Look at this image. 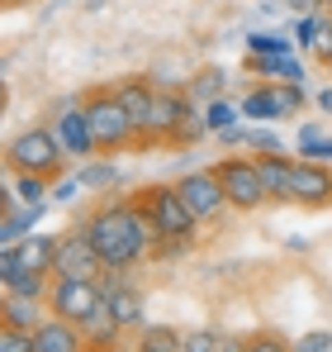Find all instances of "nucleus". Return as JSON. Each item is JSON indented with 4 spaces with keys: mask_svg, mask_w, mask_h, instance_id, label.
<instances>
[{
    "mask_svg": "<svg viewBox=\"0 0 332 352\" xmlns=\"http://www.w3.org/2000/svg\"><path fill=\"white\" fill-rule=\"evenodd\" d=\"M76 229L95 243L105 272H128V267L147 262L157 238H162L157 224H152V214H147V205L138 195H114V200L105 195V200H95L76 219Z\"/></svg>",
    "mask_w": 332,
    "mask_h": 352,
    "instance_id": "nucleus-1",
    "label": "nucleus"
},
{
    "mask_svg": "<svg viewBox=\"0 0 332 352\" xmlns=\"http://www.w3.org/2000/svg\"><path fill=\"white\" fill-rule=\"evenodd\" d=\"M5 172L10 176H57L67 172V148L57 143L53 124H29L5 143Z\"/></svg>",
    "mask_w": 332,
    "mask_h": 352,
    "instance_id": "nucleus-2",
    "label": "nucleus"
},
{
    "mask_svg": "<svg viewBox=\"0 0 332 352\" xmlns=\"http://www.w3.org/2000/svg\"><path fill=\"white\" fill-rule=\"evenodd\" d=\"M81 100H86V119H91V133H95L100 157L138 148V129H133V119H128V110H123V100H119L114 86H95Z\"/></svg>",
    "mask_w": 332,
    "mask_h": 352,
    "instance_id": "nucleus-3",
    "label": "nucleus"
},
{
    "mask_svg": "<svg viewBox=\"0 0 332 352\" xmlns=\"http://www.w3.org/2000/svg\"><path fill=\"white\" fill-rule=\"evenodd\" d=\"M309 96L299 81H261L242 96V119L252 124H271V119H289V115H304Z\"/></svg>",
    "mask_w": 332,
    "mask_h": 352,
    "instance_id": "nucleus-4",
    "label": "nucleus"
},
{
    "mask_svg": "<svg viewBox=\"0 0 332 352\" xmlns=\"http://www.w3.org/2000/svg\"><path fill=\"white\" fill-rule=\"evenodd\" d=\"M138 200L147 205V214H152V224H157L162 238H195L200 234V214L185 205V195L176 186H147Z\"/></svg>",
    "mask_w": 332,
    "mask_h": 352,
    "instance_id": "nucleus-5",
    "label": "nucleus"
},
{
    "mask_svg": "<svg viewBox=\"0 0 332 352\" xmlns=\"http://www.w3.org/2000/svg\"><path fill=\"white\" fill-rule=\"evenodd\" d=\"M214 172H219L223 190H228V205L233 210H242V214H252V210H261V205H271V195H266V186H261V172H257V157H223L214 162Z\"/></svg>",
    "mask_w": 332,
    "mask_h": 352,
    "instance_id": "nucleus-6",
    "label": "nucleus"
},
{
    "mask_svg": "<svg viewBox=\"0 0 332 352\" xmlns=\"http://www.w3.org/2000/svg\"><path fill=\"white\" fill-rule=\"evenodd\" d=\"M100 305H105V291H100V281H62L53 276V291H48V309H53L57 319H67V324H91L95 314H100Z\"/></svg>",
    "mask_w": 332,
    "mask_h": 352,
    "instance_id": "nucleus-7",
    "label": "nucleus"
},
{
    "mask_svg": "<svg viewBox=\"0 0 332 352\" xmlns=\"http://www.w3.org/2000/svg\"><path fill=\"white\" fill-rule=\"evenodd\" d=\"M200 115V105L185 96V91H176V86H157V110H152V133H147V148L152 143H171V148H180V133H185V124Z\"/></svg>",
    "mask_w": 332,
    "mask_h": 352,
    "instance_id": "nucleus-8",
    "label": "nucleus"
},
{
    "mask_svg": "<svg viewBox=\"0 0 332 352\" xmlns=\"http://www.w3.org/2000/svg\"><path fill=\"white\" fill-rule=\"evenodd\" d=\"M53 133H57V143L67 148V157H76V162L100 157L95 133H91V119H86V100H81V96H71V100H62V105H57Z\"/></svg>",
    "mask_w": 332,
    "mask_h": 352,
    "instance_id": "nucleus-9",
    "label": "nucleus"
},
{
    "mask_svg": "<svg viewBox=\"0 0 332 352\" xmlns=\"http://www.w3.org/2000/svg\"><path fill=\"white\" fill-rule=\"evenodd\" d=\"M53 276H62V281H100V276H105V262H100L95 243L81 234V229L62 234V243H57V262H53Z\"/></svg>",
    "mask_w": 332,
    "mask_h": 352,
    "instance_id": "nucleus-10",
    "label": "nucleus"
},
{
    "mask_svg": "<svg viewBox=\"0 0 332 352\" xmlns=\"http://www.w3.org/2000/svg\"><path fill=\"white\" fill-rule=\"evenodd\" d=\"M100 291H105V309H110L128 333H138L147 324V295L128 281V272H105L100 276Z\"/></svg>",
    "mask_w": 332,
    "mask_h": 352,
    "instance_id": "nucleus-11",
    "label": "nucleus"
},
{
    "mask_svg": "<svg viewBox=\"0 0 332 352\" xmlns=\"http://www.w3.org/2000/svg\"><path fill=\"white\" fill-rule=\"evenodd\" d=\"M176 190L185 195V205L200 214V224H209V219H219L223 210H233L228 205V190H223L219 172L209 167V172H185L180 181H176Z\"/></svg>",
    "mask_w": 332,
    "mask_h": 352,
    "instance_id": "nucleus-12",
    "label": "nucleus"
},
{
    "mask_svg": "<svg viewBox=\"0 0 332 352\" xmlns=\"http://www.w3.org/2000/svg\"><path fill=\"white\" fill-rule=\"evenodd\" d=\"M289 205H304V210H323V205H332V167H328V162L294 157V176H289Z\"/></svg>",
    "mask_w": 332,
    "mask_h": 352,
    "instance_id": "nucleus-13",
    "label": "nucleus"
},
{
    "mask_svg": "<svg viewBox=\"0 0 332 352\" xmlns=\"http://www.w3.org/2000/svg\"><path fill=\"white\" fill-rule=\"evenodd\" d=\"M114 91H119L123 110H128V119H133V129H138V148H147L152 110H157V81H147V76H123Z\"/></svg>",
    "mask_w": 332,
    "mask_h": 352,
    "instance_id": "nucleus-14",
    "label": "nucleus"
},
{
    "mask_svg": "<svg viewBox=\"0 0 332 352\" xmlns=\"http://www.w3.org/2000/svg\"><path fill=\"white\" fill-rule=\"evenodd\" d=\"M34 352H91V343H86V333H81L76 324L48 314V319L34 329Z\"/></svg>",
    "mask_w": 332,
    "mask_h": 352,
    "instance_id": "nucleus-15",
    "label": "nucleus"
},
{
    "mask_svg": "<svg viewBox=\"0 0 332 352\" xmlns=\"http://www.w3.org/2000/svg\"><path fill=\"white\" fill-rule=\"evenodd\" d=\"M48 205H19L14 195H5V210H0V248H14L19 238H29L38 229Z\"/></svg>",
    "mask_w": 332,
    "mask_h": 352,
    "instance_id": "nucleus-16",
    "label": "nucleus"
},
{
    "mask_svg": "<svg viewBox=\"0 0 332 352\" xmlns=\"http://www.w3.org/2000/svg\"><path fill=\"white\" fill-rule=\"evenodd\" d=\"M48 314H53L48 300H34V295L5 291V300H0V324H5V329H24V333H34Z\"/></svg>",
    "mask_w": 332,
    "mask_h": 352,
    "instance_id": "nucleus-17",
    "label": "nucleus"
},
{
    "mask_svg": "<svg viewBox=\"0 0 332 352\" xmlns=\"http://www.w3.org/2000/svg\"><path fill=\"white\" fill-rule=\"evenodd\" d=\"M257 172H261V186L266 195L289 205V176H294V157L289 153H257Z\"/></svg>",
    "mask_w": 332,
    "mask_h": 352,
    "instance_id": "nucleus-18",
    "label": "nucleus"
},
{
    "mask_svg": "<svg viewBox=\"0 0 332 352\" xmlns=\"http://www.w3.org/2000/svg\"><path fill=\"white\" fill-rule=\"evenodd\" d=\"M57 243L62 234H29L14 243V252H19V267H34V272H53L57 262Z\"/></svg>",
    "mask_w": 332,
    "mask_h": 352,
    "instance_id": "nucleus-19",
    "label": "nucleus"
},
{
    "mask_svg": "<svg viewBox=\"0 0 332 352\" xmlns=\"http://www.w3.org/2000/svg\"><path fill=\"white\" fill-rule=\"evenodd\" d=\"M81 333H86V343H91V352H119V343H123V324L114 319L110 309L100 305V314L91 319V324H81Z\"/></svg>",
    "mask_w": 332,
    "mask_h": 352,
    "instance_id": "nucleus-20",
    "label": "nucleus"
},
{
    "mask_svg": "<svg viewBox=\"0 0 332 352\" xmlns=\"http://www.w3.org/2000/svg\"><path fill=\"white\" fill-rule=\"evenodd\" d=\"M133 352H185V333L171 324H143L133 333Z\"/></svg>",
    "mask_w": 332,
    "mask_h": 352,
    "instance_id": "nucleus-21",
    "label": "nucleus"
},
{
    "mask_svg": "<svg viewBox=\"0 0 332 352\" xmlns=\"http://www.w3.org/2000/svg\"><path fill=\"white\" fill-rule=\"evenodd\" d=\"M252 72H261L266 81H299V86H304V58H294V53H271V58H252Z\"/></svg>",
    "mask_w": 332,
    "mask_h": 352,
    "instance_id": "nucleus-22",
    "label": "nucleus"
},
{
    "mask_svg": "<svg viewBox=\"0 0 332 352\" xmlns=\"http://www.w3.org/2000/svg\"><path fill=\"white\" fill-rule=\"evenodd\" d=\"M0 291L34 295V300H48V291H53V272H34V267H19L14 276H5V281H0Z\"/></svg>",
    "mask_w": 332,
    "mask_h": 352,
    "instance_id": "nucleus-23",
    "label": "nucleus"
},
{
    "mask_svg": "<svg viewBox=\"0 0 332 352\" xmlns=\"http://www.w3.org/2000/svg\"><path fill=\"white\" fill-rule=\"evenodd\" d=\"M5 195H14L19 205H48L53 200V181L48 176H10Z\"/></svg>",
    "mask_w": 332,
    "mask_h": 352,
    "instance_id": "nucleus-24",
    "label": "nucleus"
},
{
    "mask_svg": "<svg viewBox=\"0 0 332 352\" xmlns=\"http://www.w3.org/2000/svg\"><path fill=\"white\" fill-rule=\"evenodd\" d=\"M294 148H299V157H309V162H332V133H323L318 124H299Z\"/></svg>",
    "mask_w": 332,
    "mask_h": 352,
    "instance_id": "nucleus-25",
    "label": "nucleus"
},
{
    "mask_svg": "<svg viewBox=\"0 0 332 352\" xmlns=\"http://www.w3.org/2000/svg\"><path fill=\"white\" fill-rule=\"evenodd\" d=\"M223 86H228V72L209 67V72H200V76H195V81L185 86V96H190V100H204V105H209V100H223Z\"/></svg>",
    "mask_w": 332,
    "mask_h": 352,
    "instance_id": "nucleus-26",
    "label": "nucleus"
},
{
    "mask_svg": "<svg viewBox=\"0 0 332 352\" xmlns=\"http://www.w3.org/2000/svg\"><path fill=\"white\" fill-rule=\"evenodd\" d=\"M204 124H209V133H228V129L242 124V105H233L228 96H223V100H209V105H204Z\"/></svg>",
    "mask_w": 332,
    "mask_h": 352,
    "instance_id": "nucleus-27",
    "label": "nucleus"
},
{
    "mask_svg": "<svg viewBox=\"0 0 332 352\" xmlns=\"http://www.w3.org/2000/svg\"><path fill=\"white\" fill-rule=\"evenodd\" d=\"M81 181H86V190H105V186H119V167H114L110 157H91L86 167H81Z\"/></svg>",
    "mask_w": 332,
    "mask_h": 352,
    "instance_id": "nucleus-28",
    "label": "nucleus"
},
{
    "mask_svg": "<svg viewBox=\"0 0 332 352\" xmlns=\"http://www.w3.org/2000/svg\"><path fill=\"white\" fill-rule=\"evenodd\" d=\"M247 53L252 58H271V53H294L289 34H247Z\"/></svg>",
    "mask_w": 332,
    "mask_h": 352,
    "instance_id": "nucleus-29",
    "label": "nucleus"
},
{
    "mask_svg": "<svg viewBox=\"0 0 332 352\" xmlns=\"http://www.w3.org/2000/svg\"><path fill=\"white\" fill-rule=\"evenodd\" d=\"M328 19H332V14H323V10H313V14H294V34H289V38L309 53V48H313V38H318V29H323Z\"/></svg>",
    "mask_w": 332,
    "mask_h": 352,
    "instance_id": "nucleus-30",
    "label": "nucleus"
},
{
    "mask_svg": "<svg viewBox=\"0 0 332 352\" xmlns=\"http://www.w3.org/2000/svg\"><path fill=\"white\" fill-rule=\"evenodd\" d=\"M185 352H223V329H190Z\"/></svg>",
    "mask_w": 332,
    "mask_h": 352,
    "instance_id": "nucleus-31",
    "label": "nucleus"
},
{
    "mask_svg": "<svg viewBox=\"0 0 332 352\" xmlns=\"http://www.w3.org/2000/svg\"><path fill=\"white\" fill-rule=\"evenodd\" d=\"M289 348L294 352H332V329H309V333L289 338Z\"/></svg>",
    "mask_w": 332,
    "mask_h": 352,
    "instance_id": "nucleus-32",
    "label": "nucleus"
},
{
    "mask_svg": "<svg viewBox=\"0 0 332 352\" xmlns=\"http://www.w3.org/2000/svg\"><path fill=\"white\" fill-rule=\"evenodd\" d=\"M242 352H294V348L280 333H252V338H242Z\"/></svg>",
    "mask_w": 332,
    "mask_h": 352,
    "instance_id": "nucleus-33",
    "label": "nucleus"
},
{
    "mask_svg": "<svg viewBox=\"0 0 332 352\" xmlns=\"http://www.w3.org/2000/svg\"><path fill=\"white\" fill-rule=\"evenodd\" d=\"M247 148H257V153H285V143H280V138L271 133V129H266V124L247 129Z\"/></svg>",
    "mask_w": 332,
    "mask_h": 352,
    "instance_id": "nucleus-34",
    "label": "nucleus"
},
{
    "mask_svg": "<svg viewBox=\"0 0 332 352\" xmlns=\"http://www.w3.org/2000/svg\"><path fill=\"white\" fill-rule=\"evenodd\" d=\"M81 190H86L81 176H57V181H53V205H71Z\"/></svg>",
    "mask_w": 332,
    "mask_h": 352,
    "instance_id": "nucleus-35",
    "label": "nucleus"
},
{
    "mask_svg": "<svg viewBox=\"0 0 332 352\" xmlns=\"http://www.w3.org/2000/svg\"><path fill=\"white\" fill-rule=\"evenodd\" d=\"M0 352H34V333L5 329V324H0Z\"/></svg>",
    "mask_w": 332,
    "mask_h": 352,
    "instance_id": "nucleus-36",
    "label": "nucleus"
},
{
    "mask_svg": "<svg viewBox=\"0 0 332 352\" xmlns=\"http://www.w3.org/2000/svg\"><path fill=\"white\" fill-rule=\"evenodd\" d=\"M309 58L318 62V67H332V19L318 29V38H313V48H309Z\"/></svg>",
    "mask_w": 332,
    "mask_h": 352,
    "instance_id": "nucleus-37",
    "label": "nucleus"
},
{
    "mask_svg": "<svg viewBox=\"0 0 332 352\" xmlns=\"http://www.w3.org/2000/svg\"><path fill=\"white\" fill-rule=\"evenodd\" d=\"M190 248H195V238H157L152 257H185Z\"/></svg>",
    "mask_w": 332,
    "mask_h": 352,
    "instance_id": "nucleus-38",
    "label": "nucleus"
},
{
    "mask_svg": "<svg viewBox=\"0 0 332 352\" xmlns=\"http://www.w3.org/2000/svg\"><path fill=\"white\" fill-rule=\"evenodd\" d=\"M328 0H285V10L289 14H313V10H323Z\"/></svg>",
    "mask_w": 332,
    "mask_h": 352,
    "instance_id": "nucleus-39",
    "label": "nucleus"
},
{
    "mask_svg": "<svg viewBox=\"0 0 332 352\" xmlns=\"http://www.w3.org/2000/svg\"><path fill=\"white\" fill-rule=\"evenodd\" d=\"M219 143H223V148H247V129H242V124L228 129V133H219Z\"/></svg>",
    "mask_w": 332,
    "mask_h": 352,
    "instance_id": "nucleus-40",
    "label": "nucleus"
},
{
    "mask_svg": "<svg viewBox=\"0 0 332 352\" xmlns=\"http://www.w3.org/2000/svg\"><path fill=\"white\" fill-rule=\"evenodd\" d=\"M313 105H318V110H323V115H332V86H323V91H318V96H313Z\"/></svg>",
    "mask_w": 332,
    "mask_h": 352,
    "instance_id": "nucleus-41",
    "label": "nucleus"
},
{
    "mask_svg": "<svg viewBox=\"0 0 332 352\" xmlns=\"http://www.w3.org/2000/svg\"><path fill=\"white\" fill-rule=\"evenodd\" d=\"M5 5H19V0H5Z\"/></svg>",
    "mask_w": 332,
    "mask_h": 352,
    "instance_id": "nucleus-42",
    "label": "nucleus"
},
{
    "mask_svg": "<svg viewBox=\"0 0 332 352\" xmlns=\"http://www.w3.org/2000/svg\"><path fill=\"white\" fill-rule=\"evenodd\" d=\"M328 10H332V0H328Z\"/></svg>",
    "mask_w": 332,
    "mask_h": 352,
    "instance_id": "nucleus-43",
    "label": "nucleus"
},
{
    "mask_svg": "<svg viewBox=\"0 0 332 352\" xmlns=\"http://www.w3.org/2000/svg\"><path fill=\"white\" fill-rule=\"evenodd\" d=\"M328 76H332V67H328Z\"/></svg>",
    "mask_w": 332,
    "mask_h": 352,
    "instance_id": "nucleus-44",
    "label": "nucleus"
}]
</instances>
